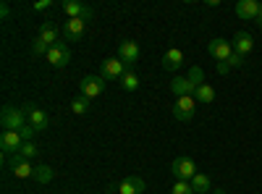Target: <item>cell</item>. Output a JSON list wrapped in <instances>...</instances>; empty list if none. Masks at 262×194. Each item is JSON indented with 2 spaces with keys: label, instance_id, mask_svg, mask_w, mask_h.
<instances>
[{
  "label": "cell",
  "instance_id": "obj_1",
  "mask_svg": "<svg viewBox=\"0 0 262 194\" xmlns=\"http://www.w3.org/2000/svg\"><path fill=\"white\" fill-rule=\"evenodd\" d=\"M0 123H3V132H21L29 121H27V113L24 107H3V116H0Z\"/></svg>",
  "mask_w": 262,
  "mask_h": 194
},
{
  "label": "cell",
  "instance_id": "obj_2",
  "mask_svg": "<svg viewBox=\"0 0 262 194\" xmlns=\"http://www.w3.org/2000/svg\"><path fill=\"white\" fill-rule=\"evenodd\" d=\"M126 71H128V66L121 58H107V60L100 63V76L107 79V81H121Z\"/></svg>",
  "mask_w": 262,
  "mask_h": 194
},
{
  "label": "cell",
  "instance_id": "obj_3",
  "mask_svg": "<svg viewBox=\"0 0 262 194\" xmlns=\"http://www.w3.org/2000/svg\"><path fill=\"white\" fill-rule=\"evenodd\" d=\"M170 174L176 176V181H191L200 170H196V163L191 158H176L170 163Z\"/></svg>",
  "mask_w": 262,
  "mask_h": 194
},
{
  "label": "cell",
  "instance_id": "obj_4",
  "mask_svg": "<svg viewBox=\"0 0 262 194\" xmlns=\"http://www.w3.org/2000/svg\"><path fill=\"white\" fill-rule=\"evenodd\" d=\"M207 53L217 60V63H228V58L233 55V42L223 39V37H215L207 42Z\"/></svg>",
  "mask_w": 262,
  "mask_h": 194
},
{
  "label": "cell",
  "instance_id": "obj_5",
  "mask_svg": "<svg viewBox=\"0 0 262 194\" xmlns=\"http://www.w3.org/2000/svg\"><path fill=\"white\" fill-rule=\"evenodd\" d=\"M6 163H8L11 174H13L16 179H32V176H34V165H32V160H27V158L21 155V153L11 155Z\"/></svg>",
  "mask_w": 262,
  "mask_h": 194
},
{
  "label": "cell",
  "instance_id": "obj_6",
  "mask_svg": "<svg viewBox=\"0 0 262 194\" xmlns=\"http://www.w3.org/2000/svg\"><path fill=\"white\" fill-rule=\"evenodd\" d=\"M24 113H27V121H29V126H34V132H45V128L50 126V118H48V113L42 111V107L32 105V102H27V105H24Z\"/></svg>",
  "mask_w": 262,
  "mask_h": 194
},
{
  "label": "cell",
  "instance_id": "obj_7",
  "mask_svg": "<svg viewBox=\"0 0 262 194\" xmlns=\"http://www.w3.org/2000/svg\"><path fill=\"white\" fill-rule=\"evenodd\" d=\"M194 111H196V100H194V95L179 97L176 105H173V118H176V121H191V118H194Z\"/></svg>",
  "mask_w": 262,
  "mask_h": 194
},
{
  "label": "cell",
  "instance_id": "obj_8",
  "mask_svg": "<svg viewBox=\"0 0 262 194\" xmlns=\"http://www.w3.org/2000/svg\"><path fill=\"white\" fill-rule=\"evenodd\" d=\"M118 58L126 63L128 69H134V63H139V58H142V50H139V45L134 39H123L118 45Z\"/></svg>",
  "mask_w": 262,
  "mask_h": 194
},
{
  "label": "cell",
  "instance_id": "obj_9",
  "mask_svg": "<svg viewBox=\"0 0 262 194\" xmlns=\"http://www.w3.org/2000/svg\"><path fill=\"white\" fill-rule=\"evenodd\" d=\"M102 90H105V79L102 76H84L79 81V95H84L86 100L102 95Z\"/></svg>",
  "mask_w": 262,
  "mask_h": 194
},
{
  "label": "cell",
  "instance_id": "obj_10",
  "mask_svg": "<svg viewBox=\"0 0 262 194\" xmlns=\"http://www.w3.org/2000/svg\"><path fill=\"white\" fill-rule=\"evenodd\" d=\"M45 58H48L50 66L63 69V66H69V60H71V50H69V45H66V42H58V45H53V48L48 50Z\"/></svg>",
  "mask_w": 262,
  "mask_h": 194
},
{
  "label": "cell",
  "instance_id": "obj_11",
  "mask_svg": "<svg viewBox=\"0 0 262 194\" xmlns=\"http://www.w3.org/2000/svg\"><path fill=\"white\" fill-rule=\"evenodd\" d=\"M60 8L66 11V16L69 18H92L95 16V11L90 8V6H84V3H76V0H66V3H60Z\"/></svg>",
  "mask_w": 262,
  "mask_h": 194
},
{
  "label": "cell",
  "instance_id": "obj_12",
  "mask_svg": "<svg viewBox=\"0 0 262 194\" xmlns=\"http://www.w3.org/2000/svg\"><path fill=\"white\" fill-rule=\"evenodd\" d=\"M84 29H86L84 18H66V24H63V34L69 42H79L84 37Z\"/></svg>",
  "mask_w": 262,
  "mask_h": 194
},
{
  "label": "cell",
  "instance_id": "obj_13",
  "mask_svg": "<svg viewBox=\"0 0 262 194\" xmlns=\"http://www.w3.org/2000/svg\"><path fill=\"white\" fill-rule=\"evenodd\" d=\"M259 13V0H238L236 3V16L242 21H257Z\"/></svg>",
  "mask_w": 262,
  "mask_h": 194
},
{
  "label": "cell",
  "instance_id": "obj_14",
  "mask_svg": "<svg viewBox=\"0 0 262 194\" xmlns=\"http://www.w3.org/2000/svg\"><path fill=\"white\" fill-rule=\"evenodd\" d=\"M21 144H24V139H21L18 132H3V137H0V147H3L6 155H16Z\"/></svg>",
  "mask_w": 262,
  "mask_h": 194
},
{
  "label": "cell",
  "instance_id": "obj_15",
  "mask_svg": "<svg viewBox=\"0 0 262 194\" xmlns=\"http://www.w3.org/2000/svg\"><path fill=\"white\" fill-rule=\"evenodd\" d=\"M233 50L238 53V55H249L252 50H254V39H252V34L249 32H236L233 34Z\"/></svg>",
  "mask_w": 262,
  "mask_h": 194
},
{
  "label": "cell",
  "instance_id": "obj_16",
  "mask_svg": "<svg viewBox=\"0 0 262 194\" xmlns=\"http://www.w3.org/2000/svg\"><path fill=\"white\" fill-rule=\"evenodd\" d=\"M194 81L189 76H179V79H173L170 81V92L176 95V97H186V95H194Z\"/></svg>",
  "mask_w": 262,
  "mask_h": 194
},
{
  "label": "cell",
  "instance_id": "obj_17",
  "mask_svg": "<svg viewBox=\"0 0 262 194\" xmlns=\"http://www.w3.org/2000/svg\"><path fill=\"white\" fill-rule=\"evenodd\" d=\"M144 189H147V184L139 176H128L118 184V194H142Z\"/></svg>",
  "mask_w": 262,
  "mask_h": 194
},
{
  "label": "cell",
  "instance_id": "obj_18",
  "mask_svg": "<svg viewBox=\"0 0 262 194\" xmlns=\"http://www.w3.org/2000/svg\"><path fill=\"white\" fill-rule=\"evenodd\" d=\"M179 66H184V50L170 48V50L163 55V69H165V71H176Z\"/></svg>",
  "mask_w": 262,
  "mask_h": 194
},
{
  "label": "cell",
  "instance_id": "obj_19",
  "mask_svg": "<svg viewBox=\"0 0 262 194\" xmlns=\"http://www.w3.org/2000/svg\"><path fill=\"white\" fill-rule=\"evenodd\" d=\"M42 42H45L48 48H53V45H58V29H55V24L53 21H45V24L39 27V34H37Z\"/></svg>",
  "mask_w": 262,
  "mask_h": 194
},
{
  "label": "cell",
  "instance_id": "obj_20",
  "mask_svg": "<svg viewBox=\"0 0 262 194\" xmlns=\"http://www.w3.org/2000/svg\"><path fill=\"white\" fill-rule=\"evenodd\" d=\"M194 100H196V105H210L212 100H215V90H212V84H200V87L194 90Z\"/></svg>",
  "mask_w": 262,
  "mask_h": 194
},
{
  "label": "cell",
  "instance_id": "obj_21",
  "mask_svg": "<svg viewBox=\"0 0 262 194\" xmlns=\"http://www.w3.org/2000/svg\"><path fill=\"white\" fill-rule=\"evenodd\" d=\"M189 184H191L194 194H207V191H212V181H210V176H207V174H196Z\"/></svg>",
  "mask_w": 262,
  "mask_h": 194
},
{
  "label": "cell",
  "instance_id": "obj_22",
  "mask_svg": "<svg viewBox=\"0 0 262 194\" xmlns=\"http://www.w3.org/2000/svg\"><path fill=\"white\" fill-rule=\"evenodd\" d=\"M139 74L134 71V69H128L126 74H123V79H121V87L126 90V92H134V90H139Z\"/></svg>",
  "mask_w": 262,
  "mask_h": 194
},
{
  "label": "cell",
  "instance_id": "obj_23",
  "mask_svg": "<svg viewBox=\"0 0 262 194\" xmlns=\"http://www.w3.org/2000/svg\"><path fill=\"white\" fill-rule=\"evenodd\" d=\"M71 113H76V116L90 113V100H86L84 95H76V97L71 100Z\"/></svg>",
  "mask_w": 262,
  "mask_h": 194
},
{
  "label": "cell",
  "instance_id": "obj_24",
  "mask_svg": "<svg viewBox=\"0 0 262 194\" xmlns=\"http://www.w3.org/2000/svg\"><path fill=\"white\" fill-rule=\"evenodd\" d=\"M34 179L39 184H50L53 181V168L50 165H34Z\"/></svg>",
  "mask_w": 262,
  "mask_h": 194
},
{
  "label": "cell",
  "instance_id": "obj_25",
  "mask_svg": "<svg viewBox=\"0 0 262 194\" xmlns=\"http://www.w3.org/2000/svg\"><path fill=\"white\" fill-rule=\"evenodd\" d=\"M18 153L24 155L27 160H34V158H37V153H39V147H37L34 142H24V144H21V149H18Z\"/></svg>",
  "mask_w": 262,
  "mask_h": 194
},
{
  "label": "cell",
  "instance_id": "obj_26",
  "mask_svg": "<svg viewBox=\"0 0 262 194\" xmlns=\"http://www.w3.org/2000/svg\"><path fill=\"white\" fill-rule=\"evenodd\" d=\"M170 194H194V189H191L189 181H176L170 186Z\"/></svg>",
  "mask_w": 262,
  "mask_h": 194
},
{
  "label": "cell",
  "instance_id": "obj_27",
  "mask_svg": "<svg viewBox=\"0 0 262 194\" xmlns=\"http://www.w3.org/2000/svg\"><path fill=\"white\" fill-rule=\"evenodd\" d=\"M189 79L194 81V87H200V84H205V76H202V69H200V66H191V69H189Z\"/></svg>",
  "mask_w": 262,
  "mask_h": 194
},
{
  "label": "cell",
  "instance_id": "obj_28",
  "mask_svg": "<svg viewBox=\"0 0 262 194\" xmlns=\"http://www.w3.org/2000/svg\"><path fill=\"white\" fill-rule=\"evenodd\" d=\"M48 50H50V48H48V45H45V42H42L39 37L32 42V53H34V55H48Z\"/></svg>",
  "mask_w": 262,
  "mask_h": 194
},
{
  "label": "cell",
  "instance_id": "obj_29",
  "mask_svg": "<svg viewBox=\"0 0 262 194\" xmlns=\"http://www.w3.org/2000/svg\"><path fill=\"white\" fill-rule=\"evenodd\" d=\"M228 66H231V69H242V66H244V55H238V53L233 50V55L228 58Z\"/></svg>",
  "mask_w": 262,
  "mask_h": 194
},
{
  "label": "cell",
  "instance_id": "obj_30",
  "mask_svg": "<svg viewBox=\"0 0 262 194\" xmlns=\"http://www.w3.org/2000/svg\"><path fill=\"white\" fill-rule=\"evenodd\" d=\"M18 134H21V139H24V142H32V137H34V126H29V123H27Z\"/></svg>",
  "mask_w": 262,
  "mask_h": 194
},
{
  "label": "cell",
  "instance_id": "obj_31",
  "mask_svg": "<svg viewBox=\"0 0 262 194\" xmlns=\"http://www.w3.org/2000/svg\"><path fill=\"white\" fill-rule=\"evenodd\" d=\"M55 3L53 0H39V3H34V11H48V8H53Z\"/></svg>",
  "mask_w": 262,
  "mask_h": 194
},
{
  "label": "cell",
  "instance_id": "obj_32",
  "mask_svg": "<svg viewBox=\"0 0 262 194\" xmlns=\"http://www.w3.org/2000/svg\"><path fill=\"white\" fill-rule=\"evenodd\" d=\"M231 71V66H228V63H217V74H221V76H226Z\"/></svg>",
  "mask_w": 262,
  "mask_h": 194
},
{
  "label": "cell",
  "instance_id": "obj_33",
  "mask_svg": "<svg viewBox=\"0 0 262 194\" xmlns=\"http://www.w3.org/2000/svg\"><path fill=\"white\" fill-rule=\"evenodd\" d=\"M8 13H11V8H8V3H3V6H0V16H3V18H6Z\"/></svg>",
  "mask_w": 262,
  "mask_h": 194
},
{
  "label": "cell",
  "instance_id": "obj_34",
  "mask_svg": "<svg viewBox=\"0 0 262 194\" xmlns=\"http://www.w3.org/2000/svg\"><path fill=\"white\" fill-rule=\"evenodd\" d=\"M257 27L262 29V3H259V13H257Z\"/></svg>",
  "mask_w": 262,
  "mask_h": 194
},
{
  "label": "cell",
  "instance_id": "obj_35",
  "mask_svg": "<svg viewBox=\"0 0 262 194\" xmlns=\"http://www.w3.org/2000/svg\"><path fill=\"white\" fill-rule=\"evenodd\" d=\"M116 191H118V186H107V191H105V194H116Z\"/></svg>",
  "mask_w": 262,
  "mask_h": 194
},
{
  "label": "cell",
  "instance_id": "obj_36",
  "mask_svg": "<svg viewBox=\"0 0 262 194\" xmlns=\"http://www.w3.org/2000/svg\"><path fill=\"white\" fill-rule=\"evenodd\" d=\"M215 194H226V191H223V189H215Z\"/></svg>",
  "mask_w": 262,
  "mask_h": 194
}]
</instances>
